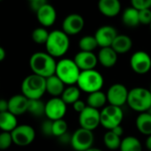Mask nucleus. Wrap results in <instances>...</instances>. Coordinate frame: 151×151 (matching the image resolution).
I'll return each instance as SVG.
<instances>
[{"label":"nucleus","instance_id":"nucleus-1","mask_svg":"<svg viewBox=\"0 0 151 151\" xmlns=\"http://www.w3.org/2000/svg\"><path fill=\"white\" fill-rule=\"evenodd\" d=\"M57 61L46 52H37L29 58V68L33 74L47 78L55 75Z\"/></svg>","mask_w":151,"mask_h":151},{"label":"nucleus","instance_id":"nucleus-2","mask_svg":"<svg viewBox=\"0 0 151 151\" xmlns=\"http://www.w3.org/2000/svg\"><path fill=\"white\" fill-rule=\"evenodd\" d=\"M69 48L68 36L60 29L50 32L47 42L45 43L46 52L53 58H60L65 55Z\"/></svg>","mask_w":151,"mask_h":151},{"label":"nucleus","instance_id":"nucleus-3","mask_svg":"<svg viewBox=\"0 0 151 151\" xmlns=\"http://www.w3.org/2000/svg\"><path fill=\"white\" fill-rule=\"evenodd\" d=\"M45 79L40 76L31 74L26 77L22 83V94L29 100H39L46 93Z\"/></svg>","mask_w":151,"mask_h":151},{"label":"nucleus","instance_id":"nucleus-4","mask_svg":"<svg viewBox=\"0 0 151 151\" xmlns=\"http://www.w3.org/2000/svg\"><path fill=\"white\" fill-rule=\"evenodd\" d=\"M80 73L81 70L74 60L64 58L57 62L55 75L68 86L77 85Z\"/></svg>","mask_w":151,"mask_h":151},{"label":"nucleus","instance_id":"nucleus-5","mask_svg":"<svg viewBox=\"0 0 151 151\" xmlns=\"http://www.w3.org/2000/svg\"><path fill=\"white\" fill-rule=\"evenodd\" d=\"M104 85V78L102 75L96 69L81 71L77 83V86L88 94L101 91Z\"/></svg>","mask_w":151,"mask_h":151},{"label":"nucleus","instance_id":"nucleus-6","mask_svg":"<svg viewBox=\"0 0 151 151\" xmlns=\"http://www.w3.org/2000/svg\"><path fill=\"white\" fill-rule=\"evenodd\" d=\"M127 104L133 111L147 112L151 107V93L144 87H134L129 91Z\"/></svg>","mask_w":151,"mask_h":151},{"label":"nucleus","instance_id":"nucleus-7","mask_svg":"<svg viewBox=\"0 0 151 151\" xmlns=\"http://www.w3.org/2000/svg\"><path fill=\"white\" fill-rule=\"evenodd\" d=\"M123 119L124 112L120 107L109 104L101 109V125L108 131L121 125Z\"/></svg>","mask_w":151,"mask_h":151},{"label":"nucleus","instance_id":"nucleus-8","mask_svg":"<svg viewBox=\"0 0 151 151\" xmlns=\"http://www.w3.org/2000/svg\"><path fill=\"white\" fill-rule=\"evenodd\" d=\"M93 132L80 127L73 132L70 146L75 151H86L87 149L93 147Z\"/></svg>","mask_w":151,"mask_h":151},{"label":"nucleus","instance_id":"nucleus-9","mask_svg":"<svg viewBox=\"0 0 151 151\" xmlns=\"http://www.w3.org/2000/svg\"><path fill=\"white\" fill-rule=\"evenodd\" d=\"M11 133L14 144L19 147L30 145L36 138V132L34 128L29 124H18Z\"/></svg>","mask_w":151,"mask_h":151},{"label":"nucleus","instance_id":"nucleus-10","mask_svg":"<svg viewBox=\"0 0 151 151\" xmlns=\"http://www.w3.org/2000/svg\"><path fill=\"white\" fill-rule=\"evenodd\" d=\"M130 66L138 75H145L151 69V56L145 51H137L130 58Z\"/></svg>","mask_w":151,"mask_h":151},{"label":"nucleus","instance_id":"nucleus-11","mask_svg":"<svg viewBox=\"0 0 151 151\" xmlns=\"http://www.w3.org/2000/svg\"><path fill=\"white\" fill-rule=\"evenodd\" d=\"M106 94L109 105L122 108V106L127 103L129 91L124 85L116 83L109 86Z\"/></svg>","mask_w":151,"mask_h":151},{"label":"nucleus","instance_id":"nucleus-12","mask_svg":"<svg viewBox=\"0 0 151 151\" xmlns=\"http://www.w3.org/2000/svg\"><path fill=\"white\" fill-rule=\"evenodd\" d=\"M78 122L81 128L93 132L101 124V111L87 106L79 114Z\"/></svg>","mask_w":151,"mask_h":151},{"label":"nucleus","instance_id":"nucleus-13","mask_svg":"<svg viewBox=\"0 0 151 151\" xmlns=\"http://www.w3.org/2000/svg\"><path fill=\"white\" fill-rule=\"evenodd\" d=\"M67 113V104L60 97H52L45 102V116L47 119L56 121L63 119Z\"/></svg>","mask_w":151,"mask_h":151},{"label":"nucleus","instance_id":"nucleus-14","mask_svg":"<svg viewBox=\"0 0 151 151\" xmlns=\"http://www.w3.org/2000/svg\"><path fill=\"white\" fill-rule=\"evenodd\" d=\"M61 26V30L68 36H75L83 30L85 27V20L78 14H71L64 18Z\"/></svg>","mask_w":151,"mask_h":151},{"label":"nucleus","instance_id":"nucleus-15","mask_svg":"<svg viewBox=\"0 0 151 151\" xmlns=\"http://www.w3.org/2000/svg\"><path fill=\"white\" fill-rule=\"evenodd\" d=\"M117 35V31L114 27L110 25H104L96 30L94 37L98 43V45L101 48H103L110 47Z\"/></svg>","mask_w":151,"mask_h":151},{"label":"nucleus","instance_id":"nucleus-16","mask_svg":"<svg viewBox=\"0 0 151 151\" xmlns=\"http://www.w3.org/2000/svg\"><path fill=\"white\" fill-rule=\"evenodd\" d=\"M74 61L81 71L95 69L98 61V57L93 52L80 51L74 57Z\"/></svg>","mask_w":151,"mask_h":151},{"label":"nucleus","instance_id":"nucleus-17","mask_svg":"<svg viewBox=\"0 0 151 151\" xmlns=\"http://www.w3.org/2000/svg\"><path fill=\"white\" fill-rule=\"evenodd\" d=\"M36 14H37V19L38 22L44 28L51 27L56 22V18H57L56 10L52 5L48 3L45 5L41 9H39L36 13Z\"/></svg>","mask_w":151,"mask_h":151},{"label":"nucleus","instance_id":"nucleus-18","mask_svg":"<svg viewBox=\"0 0 151 151\" xmlns=\"http://www.w3.org/2000/svg\"><path fill=\"white\" fill-rule=\"evenodd\" d=\"M9 111L15 115L16 116H22L28 112L29 99L23 94H15L12 96L9 100Z\"/></svg>","mask_w":151,"mask_h":151},{"label":"nucleus","instance_id":"nucleus-19","mask_svg":"<svg viewBox=\"0 0 151 151\" xmlns=\"http://www.w3.org/2000/svg\"><path fill=\"white\" fill-rule=\"evenodd\" d=\"M98 9L106 17H115L121 12V3L119 0H99Z\"/></svg>","mask_w":151,"mask_h":151},{"label":"nucleus","instance_id":"nucleus-20","mask_svg":"<svg viewBox=\"0 0 151 151\" xmlns=\"http://www.w3.org/2000/svg\"><path fill=\"white\" fill-rule=\"evenodd\" d=\"M117 53L111 47H103L98 52L99 63L107 68H113L117 62Z\"/></svg>","mask_w":151,"mask_h":151},{"label":"nucleus","instance_id":"nucleus-21","mask_svg":"<svg viewBox=\"0 0 151 151\" xmlns=\"http://www.w3.org/2000/svg\"><path fill=\"white\" fill-rule=\"evenodd\" d=\"M46 93L52 97H60L65 90V84L57 77L56 75L51 76L45 79Z\"/></svg>","mask_w":151,"mask_h":151},{"label":"nucleus","instance_id":"nucleus-22","mask_svg":"<svg viewBox=\"0 0 151 151\" xmlns=\"http://www.w3.org/2000/svg\"><path fill=\"white\" fill-rule=\"evenodd\" d=\"M117 54H124L132 47V41L129 36L117 35L110 46Z\"/></svg>","mask_w":151,"mask_h":151},{"label":"nucleus","instance_id":"nucleus-23","mask_svg":"<svg viewBox=\"0 0 151 151\" xmlns=\"http://www.w3.org/2000/svg\"><path fill=\"white\" fill-rule=\"evenodd\" d=\"M18 126L17 116L10 111L0 113V130L12 132Z\"/></svg>","mask_w":151,"mask_h":151},{"label":"nucleus","instance_id":"nucleus-24","mask_svg":"<svg viewBox=\"0 0 151 151\" xmlns=\"http://www.w3.org/2000/svg\"><path fill=\"white\" fill-rule=\"evenodd\" d=\"M122 22L128 28H136L139 23V11L132 6L127 7L123 11L122 14Z\"/></svg>","mask_w":151,"mask_h":151},{"label":"nucleus","instance_id":"nucleus-25","mask_svg":"<svg viewBox=\"0 0 151 151\" xmlns=\"http://www.w3.org/2000/svg\"><path fill=\"white\" fill-rule=\"evenodd\" d=\"M107 102H108L107 94L103 93L102 91H98V92H94V93L88 94L87 100H86V104L88 107H91L99 110L102 109L106 106Z\"/></svg>","mask_w":151,"mask_h":151},{"label":"nucleus","instance_id":"nucleus-26","mask_svg":"<svg viewBox=\"0 0 151 151\" xmlns=\"http://www.w3.org/2000/svg\"><path fill=\"white\" fill-rule=\"evenodd\" d=\"M138 131L147 136L151 135V115L148 112L139 113L135 120Z\"/></svg>","mask_w":151,"mask_h":151},{"label":"nucleus","instance_id":"nucleus-27","mask_svg":"<svg viewBox=\"0 0 151 151\" xmlns=\"http://www.w3.org/2000/svg\"><path fill=\"white\" fill-rule=\"evenodd\" d=\"M81 90L77 86H68L65 88L60 98L67 104L73 105L76 101L80 100Z\"/></svg>","mask_w":151,"mask_h":151},{"label":"nucleus","instance_id":"nucleus-28","mask_svg":"<svg viewBox=\"0 0 151 151\" xmlns=\"http://www.w3.org/2000/svg\"><path fill=\"white\" fill-rule=\"evenodd\" d=\"M120 151H142V144L139 139L134 136L124 137L119 147Z\"/></svg>","mask_w":151,"mask_h":151},{"label":"nucleus","instance_id":"nucleus-29","mask_svg":"<svg viewBox=\"0 0 151 151\" xmlns=\"http://www.w3.org/2000/svg\"><path fill=\"white\" fill-rule=\"evenodd\" d=\"M28 112L35 117L45 116V103L39 100H29Z\"/></svg>","mask_w":151,"mask_h":151},{"label":"nucleus","instance_id":"nucleus-30","mask_svg":"<svg viewBox=\"0 0 151 151\" xmlns=\"http://www.w3.org/2000/svg\"><path fill=\"white\" fill-rule=\"evenodd\" d=\"M121 137L115 134L112 131H108L103 137V142L107 148L110 150L119 149L121 145Z\"/></svg>","mask_w":151,"mask_h":151},{"label":"nucleus","instance_id":"nucleus-31","mask_svg":"<svg viewBox=\"0 0 151 151\" xmlns=\"http://www.w3.org/2000/svg\"><path fill=\"white\" fill-rule=\"evenodd\" d=\"M98 43L94 36L87 35L80 38L78 42V47L80 51L84 52H93L98 47Z\"/></svg>","mask_w":151,"mask_h":151},{"label":"nucleus","instance_id":"nucleus-32","mask_svg":"<svg viewBox=\"0 0 151 151\" xmlns=\"http://www.w3.org/2000/svg\"><path fill=\"white\" fill-rule=\"evenodd\" d=\"M49 34H50V32H48L45 28L39 27V28L35 29L32 31L31 37H32V40L36 44L45 45V43L47 42V39L49 37Z\"/></svg>","mask_w":151,"mask_h":151},{"label":"nucleus","instance_id":"nucleus-33","mask_svg":"<svg viewBox=\"0 0 151 151\" xmlns=\"http://www.w3.org/2000/svg\"><path fill=\"white\" fill-rule=\"evenodd\" d=\"M68 132V124L64 119H60L53 121L52 124V135L55 137H60Z\"/></svg>","mask_w":151,"mask_h":151},{"label":"nucleus","instance_id":"nucleus-34","mask_svg":"<svg viewBox=\"0 0 151 151\" xmlns=\"http://www.w3.org/2000/svg\"><path fill=\"white\" fill-rule=\"evenodd\" d=\"M14 143L12 133L8 132H2L0 133V150H6Z\"/></svg>","mask_w":151,"mask_h":151},{"label":"nucleus","instance_id":"nucleus-35","mask_svg":"<svg viewBox=\"0 0 151 151\" xmlns=\"http://www.w3.org/2000/svg\"><path fill=\"white\" fill-rule=\"evenodd\" d=\"M131 5L138 11L151 9V0H131Z\"/></svg>","mask_w":151,"mask_h":151},{"label":"nucleus","instance_id":"nucleus-36","mask_svg":"<svg viewBox=\"0 0 151 151\" xmlns=\"http://www.w3.org/2000/svg\"><path fill=\"white\" fill-rule=\"evenodd\" d=\"M139 23L143 25H150L151 23V9L139 11Z\"/></svg>","mask_w":151,"mask_h":151},{"label":"nucleus","instance_id":"nucleus-37","mask_svg":"<svg viewBox=\"0 0 151 151\" xmlns=\"http://www.w3.org/2000/svg\"><path fill=\"white\" fill-rule=\"evenodd\" d=\"M52 124H53V121H52L50 119L45 120L41 124L42 133L45 136H53L52 135Z\"/></svg>","mask_w":151,"mask_h":151},{"label":"nucleus","instance_id":"nucleus-38","mask_svg":"<svg viewBox=\"0 0 151 151\" xmlns=\"http://www.w3.org/2000/svg\"><path fill=\"white\" fill-rule=\"evenodd\" d=\"M46 4H47L46 0H34L32 2H29V7L33 12L37 13L39 9H41Z\"/></svg>","mask_w":151,"mask_h":151},{"label":"nucleus","instance_id":"nucleus-39","mask_svg":"<svg viewBox=\"0 0 151 151\" xmlns=\"http://www.w3.org/2000/svg\"><path fill=\"white\" fill-rule=\"evenodd\" d=\"M87 107V104L86 101H82V100H78V101H76L73 104V109L76 112H78V114H80L81 112H83L85 110V109Z\"/></svg>","mask_w":151,"mask_h":151},{"label":"nucleus","instance_id":"nucleus-40","mask_svg":"<svg viewBox=\"0 0 151 151\" xmlns=\"http://www.w3.org/2000/svg\"><path fill=\"white\" fill-rule=\"evenodd\" d=\"M71 138H72V134L68 133V132L64 134H62L61 136L58 137L59 139V141L63 144V145H68V144H70L71 143Z\"/></svg>","mask_w":151,"mask_h":151},{"label":"nucleus","instance_id":"nucleus-41","mask_svg":"<svg viewBox=\"0 0 151 151\" xmlns=\"http://www.w3.org/2000/svg\"><path fill=\"white\" fill-rule=\"evenodd\" d=\"M9 111V102L8 100L0 99V113Z\"/></svg>","mask_w":151,"mask_h":151},{"label":"nucleus","instance_id":"nucleus-42","mask_svg":"<svg viewBox=\"0 0 151 151\" xmlns=\"http://www.w3.org/2000/svg\"><path fill=\"white\" fill-rule=\"evenodd\" d=\"M110 131H112L115 134H116V135L119 136V137H121V136L124 134V128H123V126H121V125H118V126L115 127L113 130H110Z\"/></svg>","mask_w":151,"mask_h":151},{"label":"nucleus","instance_id":"nucleus-43","mask_svg":"<svg viewBox=\"0 0 151 151\" xmlns=\"http://www.w3.org/2000/svg\"><path fill=\"white\" fill-rule=\"evenodd\" d=\"M6 50L2 46H0V62L3 61L6 59Z\"/></svg>","mask_w":151,"mask_h":151},{"label":"nucleus","instance_id":"nucleus-44","mask_svg":"<svg viewBox=\"0 0 151 151\" xmlns=\"http://www.w3.org/2000/svg\"><path fill=\"white\" fill-rule=\"evenodd\" d=\"M146 147L147 150L151 151V135L147 136V138L146 139Z\"/></svg>","mask_w":151,"mask_h":151},{"label":"nucleus","instance_id":"nucleus-45","mask_svg":"<svg viewBox=\"0 0 151 151\" xmlns=\"http://www.w3.org/2000/svg\"><path fill=\"white\" fill-rule=\"evenodd\" d=\"M86 151H102V150H101L100 148H97V147H91V148L87 149Z\"/></svg>","mask_w":151,"mask_h":151},{"label":"nucleus","instance_id":"nucleus-46","mask_svg":"<svg viewBox=\"0 0 151 151\" xmlns=\"http://www.w3.org/2000/svg\"><path fill=\"white\" fill-rule=\"evenodd\" d=\"M147 112H148V113H149V114L151 115V107H150V109H148V111H147Z\"/></svg>","mask_w":151,"mask_h":151},{"label":"nucleus","instance_id":"nucleus-47","mask_svg":"<svg viewBox=\"0 0 151 151\" xmlns=\"http://www.w3.org/2000/svg\"><path fill=\"white\" fill-rule=\"evenodd\" d=\"M148 90L150 91V93H151V84H150V86H149V88H148Z\"/></svg>","mask_w":151,"mask_h":151},{"label":"nucleus","instance_id":"nucleus-48","mask_svg":"<svg viewBox=\"0 0 151 151\" xmlns=\"http://www.w3.org/2000/svg\"><path fill=\"white\" fill-rule=\"evenodd\" d=\"M149 28H150V31H151V23H150V25H149Z\"/></svg>","mask_w":151,"mask_h":151},{"label":"nucleus","instance_id":"nucleus-49","mask_svg":"<svg viewBox=\"0 0 151 151\" xmlns=\"http://www.w3.org/2000/svg\"><path fill=\"white\" fill-rule=\"evenodd\" d=\"M29 2H32V1H34V0H29Z\"/></svg>","mask_w":151,"mask_h":151},{"label":"nucleus","instance_id":"nucleus-50","mask_svg":"<svg viewBox=\"0 0 151 151\" xmlns=\"http://www.w3.org/2000/svg\"><path fill=\"white\" fill-rule=\"evenodd\" d=\"M0 1H2V0H0Z\"/></svg>","mask_w":151,"mask_h":151},{"label":"nucleus","instance_id":"nucleus-51","mask_svg":"<svg viewBox=\"0 0 151 151\" xmlns=\"http://www.w3.org/2000/svg\"><path fill=\"white\" fill-rule=\"evenodd\" d=\"M147 151H149V150H147Z\"/></svg>","mask_w":151,"mask_h":151}]
</instances>
